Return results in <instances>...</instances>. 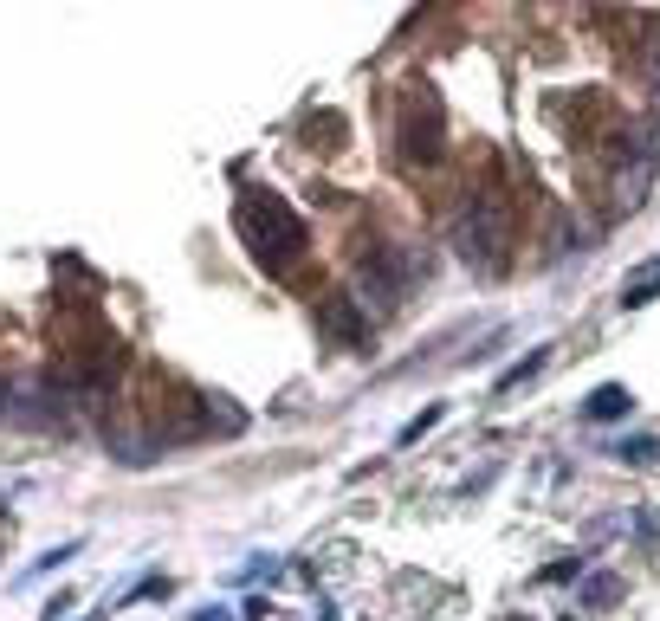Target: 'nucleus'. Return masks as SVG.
I'll return each instance as SVG.
<instances>
[{
	"instance_id": "nucleus-8",
	"label": "nucleus",
	"mask_w": 660,
	"mask_h": 621,
	"mask_svg": "<svg viewBox=\"0 0 660 621\" xmlns=\"http://www.w3.org/2000/svg\"><path fill=\"white\" fill-rule=\"evenodd\" d=\"M583 602H589V609H615V602H622V583H615V576H589Z\"/></svg>"
},
{
	"instance_id": "nucleus-6",
	"label": "nucleus",
	"mask_w": 660,
	"mask_h": 621,
	"mask_svg": "<svg viewBox=\"0 0 660 621\" xmlns=\"http://www.w3.org/2000/svg\"><path fill=\"white\" fill-rule=\"evenodd\" d=\"M654 298H660V266H648V272H635V279H628L622 305H628V311H641V305H654Z\"/></svg>"
},
{
	"instance_id": "nucleus-10",
	"label": "nucleus",
	"mask_w": 660,
	"mask_h": 621,
	"mask_svg": "<svg viewBox=\"0 0 660 621\" xmlns=\"http://www.w3.org/2000/svg\"><path fill=\"white\" fill-rule=\"evenodd\" d=\"M622 460H660V440H622Z\"/></svg>"
},
{
	"instance_id": "nucleus-11",
	"label": "nucleus",
	"mask_w": 660,
	"mask_h": 621,
	"mask_svg": "<svg viewBox=\"0 0 660 621\" xmlns=\"http://www.w3.org/2000/svg\"><path fill=\"white\" fill-rule=\"evenodd\" d=\"M576 570H583V563H576V557H563V563H550V570H544V583H570Z\"/></svg>"
},
{
	"instance_id": "nucleus-5",
	"label": "nucleus",
	"mask_w": 660,
	"mask_h": 621,
	"mask_svg": "<svg viewBox=\"0 0 660 621\" xmlns=\"http://www.w3.org/2000/svg\"><path fill=\"white\" fill-rule=\"evenodd\" d=\"M544 363H550V343H538V350H525V356H518V363H512V369L499 376V382H492V389H499V395H512L518 382H531V376H538Z\"/></svg>"
},
{
	"instance_id": "nucleus-3",
	"label": "nucleus",
	"mask_w": 660,
	"mask_h": 621,
	"mask_svg": "<svg viewBox=\"0 0 660 621\" xmlns=\"http://www.w3.org/2000/svg\"><path fill=\"white\" fill-rule=\"evenodd\" d=\"M434 149H440V117H434V104L408 98V104H402V156H408V162H434Z\"/></svg>"
},
{
	"instance_id": "nucleus-1",
	"label": "nucleus",
	"mask_w": 660,
	"mask_h": 621,
	"mask_svg": "<svg viewBox=\"0 0 660 621\" xmlns=\"http://www.w3.org/2000/svg\"><path fill=\"white\" fill-rule=\"evenodd\" d=\"M233 227H240V240L253 246V259L266 272H285V266H298L305 259V220L292 214L279 195H259V188H246L240 207H233Z\"/></svg>"
},
{
	"instance_id": "nucleus-4",
	"label": "nucleus",
	"mask_w": 660,
	"mask_h": 621,
	"mask_svg": "<svg viewBox=\"0 0 660 621\" xmlns=\"http://www.w3.org/2000/svg\"><path fill=\"white\" fill-rule=\"evenodd\" d=\"M622 414H635V395H628L622 382H602V389H589V402H583V421L609 427V421H622Z\"/></svg>"
},
{
	"instance_id": "nucleus-12",
	"label": "nucleus",
	"mask_w": 660,
	"mask_h": 621,
	"mask_svg": "<svg viewBox=\"0 0 660 621\" xmlns=\"http://www.w3.org/2000/svg\"><path fill=\"white\" fill-rule=\"evenodd\" d=\"M85 621H104V615H85Z\"/></svg>"
},
{
	"instance_id": "nucleus-2",
	"label": "nucleus",
	"mask_w": 660,
	"mask_h": 621,
	"mask_svg": "<svg viewBox=\"0 0 660 621\" xmlns=\"http://www.w3.org/2000/svg\"><path fill=\"white\" fill-rule=\"evenodd\" d=\"M460 246H466V259H473V266H492V272H499L505 246H512L505 207H499V201H473V214L460 220Z\"/></svg>"
},
{
	"instance_id": "nucleus-9",
	"label": "nucleus",
	"mask_w": 660,
	"mask_h": 621,
	"mask_svg": "<svg viewBox=\"0 0 660 621\" xmlns=\"http://www.w3.org/2000/svg\"><path fill=\"white\" fill-rule=\"evenodd\" d=\"M440 414H447V408H440V402H434V408H421V414H415V421H408V427H402V440H421V434H428V427L440 421Z\"/></svg>"
},
{
	"instance_id": "nucleus-7",
	"label": "nucleus",
	"mask_w": 660,
	"mask_h": 621,
	"mask_svg": "<svg viewBox=\"0 0 660 621\" xmlns=\"http://www.w3.org/2000/svg\"><path fill=\"white\" fill-rule=\"evenodd\" d=\"M72 557H78V537H72V544H52V550H46V557H39V563H33V570H20V583H46V576H52V570H59V563H72Z\"/></svg>"
}]
</instances>
